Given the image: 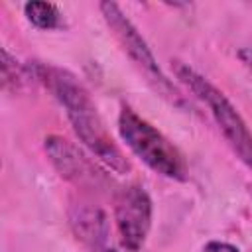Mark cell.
Instances as JSON below:
<instances>
[{
	"label": "cell",
	"instance_id": "obj_2",
	"mask_svg": "<svg viewBox=\"0 0 252 252\" xmlns=\"http://www.w3.org/2000/svg\"><path fill=\"white\" fill-rule=\"evenodd\" d=\"M118 132L132 154H136L152 171L175 181L187 179L189 169L183 154L128 104L120 108Z\"/></svg>",
	"mask_w": 252,
	"mask_h": 252
},
{
	"label": "cell",
	"instance_id": "obj_12",
	"mask_svg": "<svg viewBox=\"0 0 252 252\" xmlns=\"http://www.w3.org/2000/svg\"><path fill=\"white\" fill-rule=\"evenodd\" d=\"M93 252H116L114 248H108V246H100V248H94Z\"/></svg>",
	"mask_w": 252,
	"mask_h": 252
},
{
	"label": "cell",
	"instance_id": "obj_13",
	"mask_svg": "<svg viewBox=\"0 0 252 252\" xmlns=\"http://www.w3.org/2000/svg\"><path fill=\"white\" fill-rule=\"evenodd\" d=\"M248 189H250V193H252V185H250V187H248Z\"/></svg>",
	"mask_w": 252,
	"mask_h": 252
},
{
	"label": "cell",
	"instance_id": "obj_3",
	"mask_svg": "<svg viewBox=\"0 0 252 252\" xmlns=\"http://www.w3.org/2000/svg\"><path fill=\"white\" fill-rule=\"evenodd\" d=\"M173 71H175V77L199 100H203L209 106L215 122L219 124L222 136L226 138V142L230 144L234 154L252 169V132L248 130L240 112L226 98V94L222 91H219L211 81H207L203 75H199L193 67H189L185 63L177 61L173 65Z\"/></svg>",
	"mask_w": 252,
	"mask_h": 252
},
{
	"label": "cell",
	"instance_id": "obj_7",
	"mask_svg": "<svg viewBox=\"0 0 252 252\" xmlns=\"http://www.w3.org/2000/svg\"><path fill=\"white\" fill-rule=\"evenodd\" d=\"M67 215H69V224L81 242L89 244L93 250L106 246L110 226L106 213L98 205H93L91 201L85 199H77L69 205Z\"/></svg>",
	"mask_w": 252,
	"mask_h": 252
},
{
	"label": "cell",
	"instance_id": "obj_11",
	"mask_svg": "<svg viewBox=\"0 0 252 252\" xmlns=\"http://www.w3.org/2000/svg\"><path fill=\"white\" fill-rule=\"evenodd\" d=\"M238 59L252 71V47H242V49H238Z\"/></svg>",
	"mask_w": 252,
	"mask_h": 252
},
{
	"label": "cell",
	"instance_id": "obj_10",
	"mask_svg": "<svg viewBox=\"0 0 252 252\" xmlns=\"http://www.w3.org/2000/svg\"><path fill=\"white\" fill-rule=\"evenodd\" d=\"M203 252H238V248L230 242H222V240H211L205 244Z\"/></svg>",
	"mask_w": 252,
	"mask_h": 252
},
{
	"label": "cell",
	"instance_id": "obj_6",
	"mask_svg": "<svg viewBox=\"0 0 252 252\" xmlns=\"http://www.w3.org/2000/svg\"><path fill=\"white\" fill-rule=\"evenodd\" d=\"M114 222L120 244L138 252L152 226V199L142 185H126L114 193Z\"/></svg>",
	"mask_w": 252,
	"mask_h": 252
},
{
	"label": "cell",
	"instance_id": "obj_8",
	"mask_svg": "<svg viewBox=\"0 0 252 252\" xmlns=\"http://www.w3.org/2000/svg\"><path fill=\"white\" fill-rule=\"evenodd\" d=\"M24 14L37 30H53L61 24V12L51 2H28L24 4Z\"/></svg>",
	"mask_w": 252,
	"mask_h": 252
},
{
	"label": "cell",
	"instance_id": "obj_9",
	"mask_svg": "<svg viewBox=\"0 0 252 252\" xmlns=\"http://www.w3.org/2000/svg\"><path fill=\"white\" fill-rule=\"evenodd\" d=\"M30 77H33L32 67L22 65L18 59H14L8 53V49H2V83H4V87L12 89V91H20Z\"/></svg>",
	"mask_w": 252,
	"mask_h": 252
},
{
	"label": "cell",
	"instance_id": "obj_1",
	"mask_svg": "<svg viewBox=\"0 0 252 252\" xmlns=\"http://www.w3.org/2000/svg\"><path fill=\"white\" fill-rule=\"evenodd\" d=\"M32 71L33 77L41 81L65 108V114L85 148L108 169L116 173H128L130 161L108 134L104 120L100 118L96 104L93 102L85 85L75 75L59 67L35 63L32 65Z\"/></svg>",
	"mask_w": 252,
	"mask_h": 252
},
{
	"label": "cell",
	"instance_id": "obj_5",
	"mask_svg": "<svg viewBox=\"0 0 252 252\" xmlns=\"http://www.w3.org/2000/svg\"><path fill=\"white\" fill-rule=\"evenodd\" d=\"M43 148L57 173L63 179L71 181L75 187L89 191H106L112 185L110 175L67 138L51 134L45 138Z\"/></svg>",
	"mask_w": 252,
	"mask_h": 252
},
{
	"label": "cell",
	"instance_id": "obj_4",
	"mask_svg": "<svg viewBox=\"0 0 252 252\" xmlns=\"http://www.w3.org/2000/svg\"><path fill=\"white\" fill-rule=\"evenodd\" d=\"M100 12L102 18L106 22V26L110 28V32L114 33V37L118 39V43L122 45V49L126 51V55L134 61V65L142 71V75L146 77V81L154 87V91L163 96L167 102L185 108L187 100L185 96L179 93V89L165 77V73L161 71V67L158 65L150 45L146 43V39L142 37V33L138 32V28L126 18V14L122 12V8L114 2H100Z\"/></svg>",
	"mask_w": 252,
	"mask_h": 252
}]
</instances>
